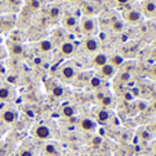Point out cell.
I'll list each match as a JSON object with an SVG mask.
<instances>
[{"label": "cell", "instance_id": "6da1fadb", "mask_svg": "<svg viewBox=\"0 0 156 156\" xmlns=\"http://www.w3.org/2000/svg\"><path fill=\"white\" fill-rule=\"evenodd\" d=\"M32 136L37 140H41V141H47L51 138V130L46 124H39V126L33 127Z\"/></svg>", "mask_w": 156, "mask_h": 156}, {"label": "cell", "instance_id": "7a4b0ae2", "mask_svg": "<svg viewBox=\"0 0 156 156\" xmlns=\"http://www.w3.org/2000/svg\"><path fill=\"white\" fill-rule=\"evenodd\" d=\"M80 28H82L83 33L91 36L97 32V21H95V18H93V17H84L82 21Z\"/></svg>", "mask_w": 156, "mask_h": 156}, {"label": "cell", "instance_id": "3957f363", "mask_svg": "<svg viewBox=\"0 0 156 156\" xmlns=\"http://www.w3.org/2000/svg\"><path fill=\"white\" fill-rule=\"evenodd\" d=\"M2 119H3L4 123L12 124V123H15V122H17V119H18V112L15 111L14 108H9V109H6V111L2 113Z\"/></svg>", "mask_w": 156, "mask_h": 156}, {"label": "cell", "instance_id": "277c9868", "mask_svg": "<svg viewBox=\"0 0 156 156\" xmlns=\"http://www.w3.org/2000/svg\"><path fill=\"white\" fill-rule=\"evenodd\" d=\"M115 73H116V68L113 65L109 64V62L100 68V77L101 79H111V77L115 76Z\"/></svg>", "mask_w": 156, "mask_h": 156}, {"label": "cell", "instance_id": "5b68a950", "mask_svg": "<svg viewBox=\"0 0 156 156\" xmlns=\"http://www.w3.org/2000/svg\"><path fill=\"white\" fill-rule=\"evenodd\" d=\"M84 48L87 53H97L98 48H100V41L95 37H87L84 40Z\"/></svg>", "mask_w": 156, "mask_h": 156}, {"label": "cell", "instance_id": "8992f818", "mask_svg": "<svg viewBox=\"0 0 156 156\" xmlns=\"http://www.w3.org/2000/svg\"><path fill=\"white\" fill-rule=\"evenodd\" d=\"M80 127H82V130H84V131L93 133L97 129V122L91 118H82V120H80Z\"/></svg>", "mask_w": 156, "mask_h": 156}, {"label": "cell", "instance_id": "52a82bcc", "mask_svg": "<svg viewBox=\"0 0 156 156\" xmlns=\"http://www.w3.org/2000/svg\"><path fill=\"white\" fill-rule=\"evenodd\" d=\"M124 18L129 21L130 24H138L142 18V14L138 11V10H130L129 12L124 14Z\"/></svg>", "mask_w": 156, "mask_h": 156}, {"label": "cell", "instance_id": "ba28073f", "mask_svg": "<svg viewBox=\"0 0 156 156\" xmlns=\"http://www.w3.org/2000/svg\"><path fill=\"white\" fill-rule=\"evenodd\" d=\"M61 75L65 80H72L76 76V69H75L72 65H65L64 68L61 69Z\"/></svg>", "mask_w": 156, "mask_h": 156}, {"label": "cell", "instance_id": "9c48e42d", "mask_svg": "<svg viewBox=\"0 0 156 156\" xmlns=\"http://www.w3.org/2000/svg\"><path fill=\"white\" fill-rule=\"evenodd\" d=\"M61 53L64 54L65 57H71L72 54L75 53V50H76V47H75V44L72 43V41H64V43L61 44Z\"/></svg>", "mask_w": 156, "mask_h": 156}, {"label": "cell", "instance_id": "30bf717a", "mask_svg": "<svg viewBox=\"0 0 156 156\" xmlns=\"http://www.w3.org/2000/svg\"><path fill=\"white\" fill-rule=\"evenodd\" d=\"M109 62V58L106 54L104 53H98L95 54V57L93 58V64L95 65V66H98V68H101V66H104V65H106Z\"/></svg>", "mask_w": 156, "mask_h": 156}, {"label": "cell", "instance_id": "8fae6325", "mask_svg": "<svg viewBox=\"0 0 156 156\" xmlns=\"http://www.w3.org/2000/svg\"><path fill=\"white\" fill-rule=\"evenodd\" d=\"M9 50L10 54H12V55H22L25 53V48L21 43H10Z\"/></svg>", "mask_w": 156, "mask_h": 156}, {"label": "cell", "instance_id": "7c38bea8", "mask_svg": "<svg viewBox=\"0 0 156 156\" xmlns=\"http://www.w3.org/2000/svg\"><path fill=\"white\" fill-rule=\"evenodd\" d=\"M44 153L48 156H57L58 155V145L54 144V142H47V144L44 145Z\"/></svg>", "mask_w": 156, "mask_h": 156}, {"label": "cell", "instance_id": "4fadbf2b", "mask_svg": "<svg viewBox=\"0 0 156 156\" xmlns=\"http://www.w3.org/2000/svg\"><path fill=\"white\" fill-rule=\"evenodd\" d=\"M109 118H111V113L106 111V109H100L97 112V122L101 124L106 123V122L109 120Z\"/></svg>", "mask_w": 156, "mask_h": 156}, {"label": "cell", "instance_id": "5bb4252c", "mask_svg": "<svg viewBox=\"0 0 156 156\" xmlns=\"http://www.w3.org/2000/svg\"><path fill=\"white\" fill-rule=\"evenodd\" d=\"M62 24H64L65 28L73 29V28L77 27V21H76V18L72 17V15H66V17L64 18V21H62Z\"/></svg>", "mask_w": 156, "mask_h": 156}, {"label": "cell", "instance_id": "9a60e30c", "mask_svg": "<svg viewBox=\"0 0 156 156\" xmlns=\"http://www.w3.org/2000/svg\"><path fill=\"white\" fill-rule=\"evenodd\" d=\"M144 12L147 15H153L156 12V3L155 2H148V3L144 4Z\"/></svg>", "mask_w": 156, "mask_h": 156}, {"label": "cell", "instance_id": "2e32d148", "mask_svg": "<svg viewBox=\"0 0 156 156\" xmlns=\"http://www.w3.org/2000/svg\"><path fill=\"white\" fill-rule=\"evenodd\" d=\"M88 83H90V87L97 90V88H101V86H102V79L100 76H93V77H90V82Z\"/></svg>", "mask_w": 156, "mask_h": 156}, {"label": "cell", "instance_id": "e0dca14e", "mask_svg": "<svg viewBox=\"0 0 156 156\" xmlns=\"http://www.w3.org/2000/svg\"><path fill=\"white\" fill-rule=\"evenodd\" d=\"M39 47H40V50L43 53H48V51L53 50V43L50 40H41L40 44H39Z\"/></svg>", "mask_w": 156, "mask_h": 156}, {"label": "cell", "instance_id": "ac0fdd59", "mask_svg": "<svg viewBox=\"0 0 156 156\" xmlns=\"http://www.w3.org/2000/svg\"><path fill=\"white\" fill-rule=\"evenodd\" d=\"M11 97V90L9 87H0V100L2 101H7Z\"/></svg>", "mask_w": 156, "mask_h": 156}, {"label": "cell", "instance_id": "d6986e66", "mask_svg": "<svg viewBox=\"0 0 156 156\" xmlns=\"http://www.w3.org/2000/svg\"><path fill=\"white\" fill-rule=\"evenodd\" d=\"M111 65H113L115 68H118V66H120V65L124 64V58L122 55H112V58H111V62H109Z\"/></svg>", "mask_w": 156, "mask_h": 156}, {"label": "cell", "instance_id": "ffe728a7", "mask_svg": "<svg viewBox=\"0 0 156 156\" xmlns=\"http://www.w3.org/2000/svg\"><path fill=\"white\" fill-rule=\"evenodd\" d=\"M62 113H64L65 118H72V116L76 115V111H75L73 106L68 105V106H64V109H62Z\"/></svg>", "mask_w": 156, "mask_h": 156}, {"label": "cell", "instance_id": "44dd1931", "mask_svg": "<svg viewBox=\"0 0 156 156\" xmlns=\"http://www.w3.org/2000/svg\"><path fill=\"white\" fill-rule=\"evenodd\" d=\"M100 102H101V105L102 106H111L113 104V98L111 97L109 94H104L102 97H101Z\"/></svg>", "mask_w": 156, "mask_h": 156}, {"label": "cell", "instance_id": "7402d4cb", "mask_svg": "<svg viewBox=\"0 0 156 156\" xmlns=\"http://www.w3.org/2000/svg\"><path fill=\"white\" fill-rule=\"evenodd\" d=\"M118 77H119V82L127 83L131 80V73H130V72H126V71H122L118 75Z\"/></svg>", "mask_w": 156, "mask_h": 156}, {"label": "cell", "instance_id": "603a6c76", "mask_svg": "<svg viewBox=\"0 0 156 156\" xmlns=\"http://www.w3.org/2000/svg\"><path fill=\"white\" fill-rule=\"evenodd\" d=\"M18 156H35V153H33V151L30 149V148L28 147H22L20 148V152H18Z\"/></svg>", "mask_w": 156, "mask_h": 156}, {"label": "cell", "instance_id": "cb8c5ba5", "mask_svg": "<svg viewBox=\"0 0 156 156\" xmlns=\"http://www.w3.org/2000/svg\"><path fill=\"white\" fill-rule=\"evenodd\" d=\"M123 22H120V21H113L112 22V29L115 30V32H122L123 30Z\"/></svg>", "mask_w": 156, "mask_h": 156}, {"label": "cell", "instance_id": "d4e9b609", "mask_svg": "<svg viewBox=\"0 0 156 156\" xmlns=\"http://www.w3.org/2000/svg\"><path fill=\"white\" fill-rule=\"evenodd\" d=\"M62 94H64V88H62L61 86H54V88H53V95H55V97H61Z\"/></svg>", "mask_w": 156, "mask_h": 156}, {"label": "cell", "instance_id": "484cf974", "mask_svg": "<svg viewBox=\"0 0 156 156\" xmlns=\"http://www.w3.org/2000/svg\"><path fill=\"white\" fill-rule=\"evenodd\" d=\"M29 4H30V9L32 10H39L41 3H40V0H30Z\"/></svg>", "mask_w": 156, "mask_h": 156}, {"label": "cell", "instance_id": "4316f807", "mask_svg": "<svg viewBox=\"0 0 156 156\" xmlns=\"http://www.w3.org/2000/svg\"><path fill=\"white\" fill-rule=\"evenodd\" d=\"M50 17L51 18H58L59 17V9L58 7H53L50 10Z\"/></svg>", "mask_w": 156, "mask_h": 156}, {"label": "cell", "instance_id": "83f0119b", "mask_svg": "<svg viewBox=\"0 0 156 156\" xmlns=\"http://www.w3.org/2000/svg\"><path fill=\"white\" fill-rule=\"evenodd\" d=\"M7 55H9V53H7V50L4 47H2L0 46V61H3V59L7 58Z\"/></svg>", "mask_w": 156, "mask_h": 156}, {"label": "cell", "instance_id": "f1b7e54d", "mask_svg": "<svg viewBox=\"0 0 156 156\" xmlns=\"http://www.w3.org/2000/svg\"><path fill=\"white\" fill-rule=\"evenodd\" d=\"M147 109V102H138V111H144Z\"/></svg>", "mask_w": 156, "mask_h": 156}, {"label": "cell", "instance_id": "f546056e", "mask_svg": "<svg viewBox=\"0 0 156 156\" xmlns=\"http://www.w3.org/2000/svg\"><path fill=\"white\" fill-rule=\"evenodd\" d=\"M141 136H142V138H144V140H149L151 138V134L147 131V130H145V131H142Z\"/></svg>", "mask_w": 156, "mask_h": 156}, {"label": "cell", "instance_id": "4dcf8cb0", "mask_svg": "<svg viewBox=\"0 0 156 156\" xmlns=\"http://www.w3.org/2000/svg\"><path fill=\"white\" fill-rule=\"evenodd\" d=\"M130 0H116V3L120 4V6H124V4H127Z\"/></svg>", "mask_w": 156, "mask_h": 156}, {"label": "cell", "instance_id": "1f68e13d", "mask_svg": "<svg viewBox=\"0 0 156 156\" xmlns=\"http://www.w3.org/2000/svg\"><path fill=\"white\" fill-rule=\"evenodd\" d=\"M151 76H152L153 79H156V66L152 68V71H151Z\"/></svg>", "mask_w": 156, "mask_h": 156}, {"label": "cell", "instance_id": "d6a6232c", "mask_svg": "<svg viewBox=\"0 0 156 156\" xmlns=\"http://www.w3.org/2000/svg\"><path fill=\"white\" fill-rule=\"evenodd\" d=\"M4 29V21H3V18H0V32Z\"/></svg>", "mask_w": 156, "mask_h": 156}, {"label": "cell", "instance_id": "836d02e7", "mask_svg": "<svg viewBox=\"0 0 156 156\" xmlns=\"http://www.w3.org/2000/svg\"><path fill=\"white\" fill-rule=\"evenodd\" d=\"M152 109H153V111H155V112H156V100L152 102Z\"/></svg>", "mask_w": 156, "mask_h": 156}, {"label": "cell", "instance_id": "e575fe53", "mask_svg": "<svg viewBox=\"0 0 156 156\" xmlns=\"http://www.w3.org/2000/svg\"><path fill=\"white\" fill-rule=\"evenodd\" d=\"M100 39H102L104 40V39H105V33H100Z\"/></svg>", "mask_w": 156, "mask_h": 156}, {"label": "cell", "instance_id": "d590c367", "mask_svg": "<svg viewBox=\"0 0 156 156\" xmlns=\"http://www.w3.org/2000/svg\"><path fill=\"white\" fill-rule=\"evenodd\" d=\"M153 153H155V155H156V142H155V144H153Z\"/></svg>", "mask_w": 156, "mask_h": 156}, {"label": "cell", "instance_id": "8d00e7d4", "mask_svg": "<svg viewBox=\"0 0 156 156\" xmlns=\"http://www.w3.org/2000/svg\"><path fill=\"white\" fill-rule=\"evenodd\" d=\"M153 130H155V131H156V122H155V123H153Z\"/></svg>", "mask_w": 156, "mask_h": 156}, {"label": "cell", "instance_id": "74e56055", "mask_svg": "<svg viewBox=\"0 0 156 156\" xmlns=\"http://www.w3.org/2000/svg\"><path fill=\"white\" fill-rule=\"evenodd\" d=\"M0 72H3V68H0Z\"/></svg>", "mask_w": 156, "mask_h": 156}, {"label": "cell", "instance_id": "f35d334b", "mask_svg": "<svg viewBox=\"0 0 156 156\" xmlns=\"http://www.w3.org/2000/svg\"><path fill=\"white\" fill-rule=\"evenodd\" d=\"M69 2H72V0H69Z\"/></svg>", "mask_w": 156, "mask_h": 156}, {"label": "cell", "instance_id": "ab89813d", "mask_svg": "<svg viewBox=\"0 0 156 156\" xmlns=\"http://www.w3.org/2000/svg\"><path fill=\"white\" fill-rule=\"evenodd\" d=\"M0 40H2V39H0Z\"/></svg>", "mask_w": 156, "mask_h": 156}]
</instances>
